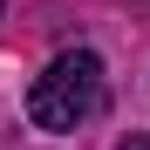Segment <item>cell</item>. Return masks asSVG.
Wrapping results in <instances>:
<instances>
[{
  "label": "cell",
  "mask_w": 150,
  "mask_h": 150,
  "mask_svg": "<svg viewBox=\"0 0 150 150\" xmlns=\"http://www.w3.org/2000/svg\"><path fill=\"white\" fill-rule=\"evenodd\" d=\"M116 150H150V137H123V143H116Z\"/></svg>",
  "instance_id": "2"
},
{
  "label": "cell",
  "mask_w": 150,
  "mask_h": 150,
  "mask_svg": "<svg viewBox=\"0 0 150 150\" xmlns=\"http://www.w3.org/2000/svg\"><path fill=\"white\" fill-rule=\"evenodd\" d=\"M103 109V55L96 48H62L28 89V123L48 137H68Z\"/></svg>",
  "instance_id": "1"
},
{
  "label": "cell",
  "mask_w": 150,
  "mask_h": 150,
  "mask_svg": "<svg viewBox=\"0 0 150 150\" xmlns=\"http://www.w3.org/2000/svg\"><path fill=\"white\" fill-rule=\"evenodd\" d=\"M0 7H7V0H0Z\"/></svg>",
  "instance_id": "3"
}]
</instances>
